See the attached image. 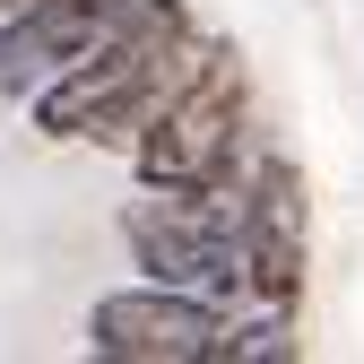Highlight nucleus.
<instances>
[{
  "label": "nucleus",
  "mask_w": 364,
  "mask_h": 364,
  "mask_svg": "<svg viewBox=\"0 0 364 364\" xmlns=\"http://www.w3.org/2000/svg\"><path fill=\"white\" fill-rule=\"evenodd\" d=\"M295 355V321H287V304H260V312H225V330L208 347V364H287Z\"/></svg>",
  "instance_id": "nucleus-5"
},
{
  "label": "nucleus",
  "mask_w": 364,
  "mask_h": 364,
  "mask_svg": "<svg viewBox=\"0 0 364 364\" xmlns=\"http://www.w3.org/2000/svg\"><path fill=\"white\" fill-rule=\"evenodd\" d=\"M225 330V304L191 295V287H122V295H96V312H87V347H96L105 364H208Z\"/></svg>",
  "instance_id": "nucleus-2"
},
{
  "label": "nucleus",
  "mask_w": 364,
  "mask_h": 364,
  "mask_svg": "<svg viewBox=\"0 0 364 364\" xmlns=\"http://www.w3.org/2000/svg\"><path fill=\"white\" fill-rule=\"evenodd\" d=\"M235 148H243V61L217 43L200 61V78L148 122V139L130 148V165H139L148 191H200V182L235 173Z\"/></svg>",
  "instance_id": "nucleus-1"
},
{
  "label": "nucleus",
  "mask_w": 364,
  "mask_h": 364,
  "mask_svg": "<svg viewBox=\"0 0 364 364\" xmlns=\"http://www.w3.org/2000/svg\"><path fill=\"white\" fill-rule=\"evenodd\" d=\"M243 260H252V304H287V312H295L304 260H312V200H304V165H295V156H260V165H252Z\"/></svg>",
  "instance_id": "nucleus-4"
},
{
  "label": "nucleus",
  "mask_w": 364,
  "mask_h": 364,
  "mask_svg": "<svg viewBox=\"0 0 364 364\" xmlns=\"http://www.w3.org/2000/svg\"><path fill=\"white\" fill-rule=\"evenodd\" d=\"M130 26V0H26L0 26V96H35Z\"/></svg>",
  "instance_id": "nucleus-3"
},
{
  "label": "nucleus",
  "mask_w": 364,
  "mask_h": 364,
  "mask_svg": "<svg viewBox=\"0 0 364 364\" xmlns=\"http://www.w3.org/2000/svg\"><path fill=\"white\" fill-rule=\"evenodd\" d=\"M0 9H26V0H0Z\"/></svg>",
  "instance_id": "nucleus-6"
}]
</instances>
